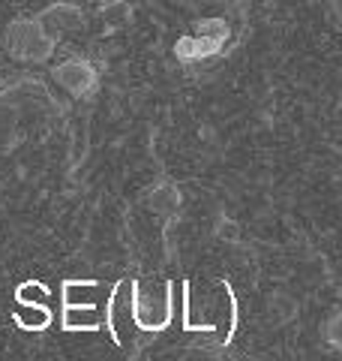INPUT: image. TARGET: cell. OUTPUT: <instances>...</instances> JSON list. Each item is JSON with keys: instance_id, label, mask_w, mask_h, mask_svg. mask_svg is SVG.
<instances>
[{"instance_id": "obj_1", "label": "cell", "mask_w": 342, "mask_h": 361, "mask_svg": "<svg viewBox=\"0 0 342 361\" xmlns=\"http://www.w3.org/2000/svg\"><path fill=\"white\" fill-rule=\"evenodd\" d=\"M18 319L27 325V329H42L45 322H49V313L45 310H33V313H27V310H21L18 313Z\"/></svg>"}]
</instances>
